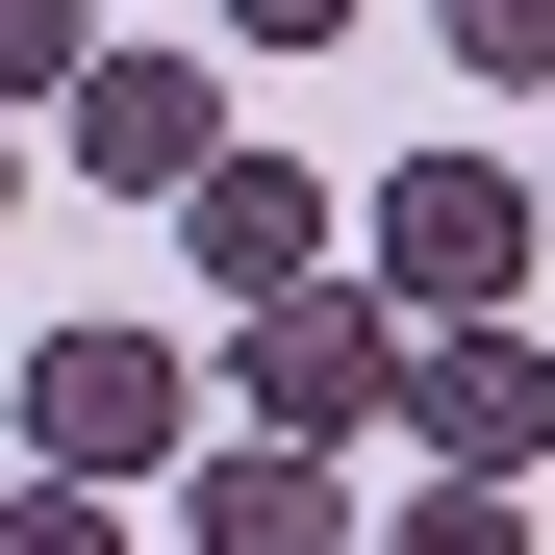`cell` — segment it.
Wrapping results in <instances>:
<instances>
[{
  "instance_id": "obj_1",
  "label": "cell",
  "mask_w": 555,
  "mask_h": 555,
  "mask_svg": "<svg viewBox=\"0 0 555 555\" xmlns=\"http://www.w3.org/2000/svg\"><path fill=\"white\" fill-rule=\"evenodd\" d=\"M353 304H379V328H505V304H530V177L379 152V203H353Z\"/></svg>"
},
{
  "instance_id": "obj_12",
  "label": "cell",
  "mask_w": 555,
  "mask_h": 555,
  "mask_svg": "<svg viewBox=\"0 0 555 555\" xmlns=\"http://www.w3.org/2000/svg\"><path fill=\"white\" fill-rule=\"evenodd\" d=\"M228 26H253V51H328V26H353V0H228Z\"/></svg>"
},
{
  "instance_id": "obj_10",
  "label": "cell",
  "mask_w": 555,
  "mask_h": 555,
  "mask_svg": "<svg viewBox=\"0 0 555 555\" xmlns=\"http://www.w3.org/2000/svg\"><path fill=\"white\" fill-rule=\"evenodd\" d=\"M353 555H530V505H480V480H429L404 530H353Z\"/></svg>"
},
{
  "instance_id": "obj_5",
  "label": "cell",
  "mask_w": 555,
  "mask_h": 555,
  "mask_svg": "<svg viewBox=\"0 0 555 555\" xmlns=\"http://www.w3.org/2000/svg\"><path fill=\"white\" fill-rule=\"evenodd\" d=\"M404 429H429V480H530V454H555V353L530 328H404Z\"/></svg>"
},
{
  "instance_id": "obj_14",
  "label": "cell",
  "mask_w": 555,
  "mask_h": 555,
  "mask_svg": "<svg viewBox=\"0 0 555 555\" xmlns=\"http://www.w3.org/2000/svg\"><path fill=\"white\" fill-rule=\"evenodd\" d=\"M0 177H26V152H0Z\"/></svg>"
},
{
  "instance_id": "obj_13",
  "label": "cell",
  "mask_w": 555,
  "mask_h": 555,
  "mask_svg": "<svg viewBox=\"0 0 555 555\" xmlns=\"http://www.w3.org/2000/svg\"><path fill=\"white\" fill-rule=\"evenodd\" d=\"M530 253H555V177H530Z\"/></svg>"
},
{
  "instance_id": "obj_9",
  "label": "cell",
  "mask_w": 555,
  "mask_h": 555,
  "mask_svg": "<svg viewBox=\"0 0 555 555\" xmlns=\"http://www.w3.org/2000/svg\"><path fill=\"white\" fill-rule=\"evenodd\" d=\"M454 26V76H505V102H555V0H429Z\"/></svg>"
},
{
  "instance_id": "obj_8",
  "label": "cell",
  "mask_w": 555,
  "mask_h": 555,
  "mask_svg": "<svg viewBox=\"0 0 555 555\" xmlns=\"http://www.w3.org/2000/svg\"><path fill=\"white\" fill-rule=\"evenodd\" d=\"M76 51H102L76 0H0V127H51V102H76Z\"/></svg>"
},
{
  "instance_id": "obj_4",
  "label": "cell",
  "mask_w": 555,
  "mask_h": 555,
  "mask_svg": "<svg viewBox=\"0 0 555 555\" xmlns=\"http://www.w3.org/2000/svg\"><path fill=\"white\" fill-rule=\"evenodd\" d=\"M177 228H203V304H228V328L304 304V278H353V203H328L304 152H203V177H177Z\"/></svg>"
},
{
  "instance_id": "obj_2",
  "label": "cell",
  "mask_w": 555,
  "mask_h": 555,
  "mask_svg": "<svg viewBox=\"0 0 555 555\" xmlns=\"http://www.w3.org/2000/svg\"><path fill=\"white\" fill-rule=\"evenodd\" d=\"M152 454H203V353H177V328H51L26 353V480L127 505Z\"/></svg>"
},
{
  "instance_id": "obj_3",
  "label": "cell",
  "mask_w": 555,
  "mask_h": 555,
  "mask_svg": "<svg viewBox=\"0 0 555 555\" xmlns=\"http://www.w3.org/2000/svg\"><path fill=\"white\" fill-rule=\"evenodd\" d=\"M228 379H253V454H353V429L404 404V328L353 304V278H304V304H253V328H228Z\"/></svg>"
},
{
  "instance_id": "obj_11",
  "label": "cell",
  "mask_w": 555,
  "mask_h": 555,
  "mask_svg": "<svg viewBox=\"0 0 555 555\" xmlns=\"http://www.w3.org/2000/svg\"><path fill=\"white\" fill-rule=\"evenodd\" d=\"M0 555H127V505H76V480H26V505H0Z\"/></svg>"
},
{
  "instance_id": "obj_6",
  "label": "cell",
  "mask_w": 555,
  "mask_h": 555,
  "mask_svg": "<svg viewBox=\"0 0 555 555\" xmlns=\"http://www.w3.org/2000/svg\"><path fill=\"white\" fill-rule=\"evenodd\" d=\"M51 127H76V177H102V203H177V177L228 152V76H203V51H76Z\"/></svg>"
},
{
  "instance_id": "obj_7",
  "label": "cell",
  "mask_w": 555,
  "mask_h": 555,
  "mask_svg": "<svg viewBox=\"0 0 555 555\" xmlns=\"http://www.w3.org/2000/svg\"><path fill=\"white\" fill-rule=\"evenodd\" d=\"M177 480H203L177 555H353V480H328V454H177Z\"/></svg>"
}]
</instances>
